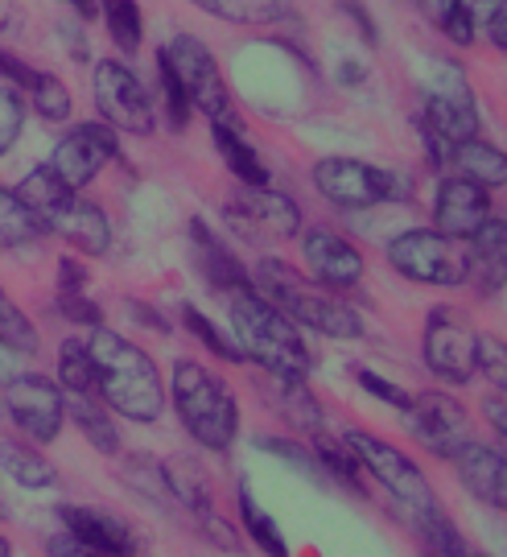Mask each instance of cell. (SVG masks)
<instances>
[{
    "mask_svg": "<svg viewBox=\"0 0 507 557\" xmlns=\"http://www.w3.org/2000/svg\"><path fill=\"white\" fill-rule=\"evenodd\" d=\"M157 59L165 62L170 75L182 83L190 108H198L211 124H235V128H239L232 91H227V83H223V71H219L215 54L207 50V41L195 38V34H177L174 41L161 46Z\"/></svg>",
    "mask_w": 507,
    "mask_h": 557,
    "instance_id": "52a82bcc",
    "label": "cell"
},
{
    "mask_svg": "<svg viewBox=\"0 0 507 557\" xmlns=\"http://www.w3.org/2000/svg\"><path fill=\"white\" fill-rule=\"evenodd\" d=\"M409 524L417 529L421 545L430 549L433 557H467V541L458 533V524L437 508V512H425V517H409Z\"/></svg>",
    "mask_w": 507,
    "mask_h": 557,
    "instance_id": "d6a6232c",
    "label": "cell"
},
{
    "mask_svg": "<svg viewBox=\"0 0 507 557\" xmlns=\"http://www.w3.org/2000/svg\"><path fill=\"white\" fill-rule=\"evenodd\" d=\"M198 520H202V533L215 541L219 549H227V554H239V549H244V545H239V533H235L219 512H207V517H198Z\"/></svg>",
    "mask_w": 507,
    "mask_h": 557,
    "instance_id": "bcb514c9",
    "label": "cell"
},
{
    "mask_svg": "<svg viewBox=\"0 0 507 557\" xmlns=\"http://www.w3.org/2000/svg\"><path fill=\"white\" fill-rule=\"evenodd\" d=\"M29 103H34V112H38L41 120H50V124H62V120H71V112H75V100H71L66 83L54 79V75H38V83L29 87Z\"/></svg>",
    "mask_w": 507,
    "mask_h": 557,
    "instance_id": "8d00e7d4",
    "label": "cell"
},
{
    "mask_svg": "<svg viewBox=\"0 0 507 557\" xmlns=\"http://www.w3.org/2000/svg\"><path fill=\"white\" fill-rule=\"evenodd\" d=\"M59 520L71 537H78L83 545L99 549V554H108V557H133L137 554V537H133V529H128L120 517H112V512H103V508L62 504Z\"/></svg>",
    "mask_w": 507,
    "mask_h": 557,
    "instance_id": "d6986e66",
    "label": "cell"
},
{
    "mask_svg": "<svg viewBox=\"0 0 507 557\" xmlns=\"http://www.w3.org/2000/svg\"><path fill=\"white\" fill-rule=\"evenodd\" d=\"M99 13H103V25L124 54H137L140 41H145V21H140V4L137 0H99Z\"/></svg>",
    "mask_w": 507,
    "mask_h": 557,
    "instance_id": "836d02e7",
    "label": "cell"
},
{
    "mask_svg": "<svg viewBox=\"0 0 507 557\" xmlns=\"http://www.w3.org/2000/svg\"><path fill=\"white\" fill-rule=\"evenodd\" d=\"M0 393H4V384H0ZM0 409H4V397H0Z\"/></svg>",
    "mask_w": 507,
    "mask_h": 557,
    "instance_id": "91938a15",
    "label": "cell"
},
{
    "mask_svg": "<svg viewBox=\"0 0 507 557\" xmlns=\"http://www.w3.org/2000/svg\"><path fill=\"white\" fill-rule=\"evenodd\" d=\"M0 557H13V545H9V537L0 533Z\"/></svg>",
    "mask_w": 507,
    "mask_h": 557,
    "instance_id": "680465c9",
    "label": "cell"
},
{
    "mask_svg": "<svg viewBox=\"0 0 507 557\" xmlns=\"http://www.w3.org/2000/svg\"><path fill=\"white\" fill-rule=\"evenodd\" d=\"M467 557H487V554H467Z\"/></svg>",
    "mask_w": 507,
    "mask_h": 557,
    "instance_id": "94428289",
    "label": "cell"
},
{
    "mask_svg": "<svg viewBox=\"0 0 507 557\" xmlns=\"http://www.w3.org/2000/svg\"><path fill=\"white\" fill-rule=\"evenodd\" d=\"M4 413L13 418L21 434L38 446H50V442L62 434V421H66V393L50 376H38V372H25V376H13L4 384Z\"/></svg>",
    "mask_w": 507,
    "mask_h": 557,
    "instance_id": "7c38bea8",
    "label": "cell"
},
{
    "mask_svg": "<svg viewBox=\"0 0 507 557\" xmlns=\"http://www.w3.org/2000/svg\"><path fill=\"white\" fill-rule=\"evenodd\" d=\"M87 351L96 359L99 400L108 409H116L120 418L140 421V425H153L165 413V380L145 347L128 343L108 326H96L87 338Z\"/></svg>",
    "mask_w": 507,
    "mask_h": 557,
    "instance_id": "6da1fadb",
    "label": "cell"
},
{
    "mask_svg": "<svg viewBox=\"0 0 507 557\" xmlns=\"http://www.w3.org/2000/svg\"><path fill=\"white\" fill-rule=\"evenodd\" d=\"M479 372L499 388V397H507V338L479 335Z\"/></svg>",
    "mask_w": 507,
    "mask_h": 557,
    "instance_id": "b9f144b4",
    "label": "cell"
},
{
    "mask_svg": "<svg viewBox=\"0 0 507 557\" xmlns=\"http://www.w3.org/2000/svg\"><path fill=\"white\" fill-rule=\"evenodd\" d=\"M38 326L29 322V314H21L13 298L0 289V347L9 356H38Z\"/></svg>",
    "mask_w": 507,
    "mask_h": 557,
    "instance_id": "e575fe53",
    "label": "cell"
},
{
    "mask_svg": "<svg viewBox=\"0 0 507 557\" xmlns=\"http://www.w3.org/2000/svg\"><path fill=\"white\" fill-rule=\"evenodd\" d=\"M21 25V9L17 0H0V34H13Z\"/></svg>",
    "mask_w": 507,
    "mask_h": 557,
    "instance_id": "11a10c76",
    "label": "cell"
},
{
    "mask_svg": "<svg viewBox=\"0 0 507 557\" xmlns=\"http://www.w3.org/2000/svg\"><path fill=\"white\" fill-rule=\"evenodd\" d=\"M59 388L66 397H99V376H96V359L87 351V343L66 338L59 347Z\"/></svg>",
    "mask_w": 507,
    "mask_h": 557,
    "instance_id": "f546056e",
    "label": "cell"
},
{
    "mask_svg": "<svg viewBox=\"0 0 507 557\" xmlns=\"http://www.w3.org/2000/svg\"><path fill=\"white\" fill-rule=\"evenodd\" d=\"M116 158V133L99 120V124H75L66 137L54 145L50 170L59 174L71 190H83L87 182L99 178V170Z\"/></svg>",
    "mask_w": 507,
    "mask_h": 557,
    "instance_id": "5bb4252c",
    "label": "cell"
},
{
    "mask_svg": "<svg viewBox=\"0 0 507 557\" xmlns=\"http://www.w3.org/2000/svg\"><path fill=\"white\" fill-rule=\"evenodd\" d=\"M38 75H41V71H34L29 62H21V59H13V54H4V50H0V79H4V83L34 87V83H38Z\"/></svg>",
    "mask_w": 507,
    "mask_h": 557,
    "instance_id": "f907efd6",
    "label": "cell"
},
{
    "mask_svg": "<svg viewBox=\"0 0 507 557\" xmlns=\"http://www.w3.org/2000/svg\"><path fill=\"white\" fill-rule=\"evenodd\" d=\"M46 554L50 557H108V554H99V549H91V545H83L78 537H71L66 529L46 541Z\"/></svg>",
    "mask_w": 507,
    "mask_h": 557,
    "instance_id": "681fc988",
    "label": "cell"
},
{
    "mask_svg": "<svg viewBox=\"0 0 507 557\" xmlns=\"http://www.w3.org/2000/svg\"><path fill=\"white\" fill-rule=\"evenodd\" d=\"M425 128H430V145H437V149L479 137L474 91H470L467 71L458 62H437L433 79L425 83Z\"/></svg>",
    "mask_w": 507,
    "mask_h": 557,
    "instance_id": "30bf717a",
    "label": "cell"
},
{
    "mask_svg": "<svg viewBox=\"0 0 507 557\" xmlns=\"http://www.w3.org/2000/svg\"><path fill=\"white\" fill-rule=\"evenodd\" d=\"M359 388L363 393H371V397H380L384 405H392V409H409V400H412V393H405L400 384H392L388 376H380V372H368V368H359Z\"/></svg>",
    "mask_w": 507,
    "mask_h": 557,
    "instance_id": "ee69618b",
    "label": "cell"
},
{
    "mask_svg": "<svg viewBox=\"0 0 507 557\" xmlns=\"http://www.w3.org/2000/svg\"><path fill=\"white\" fill-rule=\"evenodd\" d=\"M301 257L310 264L313 281L322 289H351L363 281V252L347 236H338L331 227H310L301 239Z\"/></svg>",
    "mask_w": 507,
    "mask_h": 557,
    "instance_id": "2e32d148",
    "label": "cell"
},
{
    "mask_svg": "<svg viewBox=\"0 0 507 557\" xmlns=\"http://www.w3.org/2000/svg\"><path fill=\"white\" fill-rule=\"evenodd\" d=\"M425 368L449 384H467L479 372V331L454 306H433L425 319Z\"/></svg>",
    "mask_w": 507,
    "mask_h": 557,
    "instance_id": "8fae6325",
    "label": "cell"
},
{
    "mask_svg": "<svg viewBox=\"0 0 507 557\" xmlns=\"http://www.w3.org/2000/svg\"><path fill=\"white\" fill-rule=\"evenodd\" d=\"M157 75H161V100H165V116H170V128H177V133H182V128L190 124V112H195V108H190L186 91H182V83L170 75V66H165L161 59H157Z\"/></svg>",
    "mask_w": 507,
    "mask_h": 557,
    "instance_id": "7bdbcfd3",
    "label": "cell"
},
{
    "mask_svg": "<svg viewBox=\"0 0 507 557\" xmlns=\"http://www.w3.org/2000/svg\"><path fill=\"white\" fill-rule=\"evenodd\" d=\"M470 25H495L507 13V0H458Z\"/></svg>",
    "mask_w": 507,
    "mask_h": 557,
    "instance_id": "c3c4849f",
    "label": "cell"
},
{
    "mask_svg": "<svg viewBox=\"0 0 507 557\" xmlns=\"http://www.w3.org/2000/svg\"><path fill=\"white\" fill-rule=\"evenodd\" d=\"M313 186L318 195L334 207H347V211H363L384 199H409L412 186L405 174H392L380 165L355 158H322L313 161Z\"/></svg>",
    "mask_w": 507,
    "mask_h": 557,
    "instance_id": "9c48e42d",
    "label": "cell"
},
{
    "mask_svg": "<svg viewBox=\"0 0 507 557\" xmlns=\"http://www.w3.org/2000/svg\"><path fill=\"white\" fill-rule=\"evenodd\" d=\"M170 397H174L186 434L202 450H215V455L232 450L239 434V405L215 372H207L195 359H177L174 376H170Z\"/></svg>",
    "mask_w": 507,
    "mask_h": 557,
    "instance_id": "5b68a950",
    "label": "cell"
},
{
    "mask_svg": "<svg viewBox=\"0 0 507 557\" xmlns=\"http://www.w3.org/2000/svg\"><path fill=\"white\" fill-rule=\"evenodd\" d=\"M417 4H421V13H425L454 46H470V41H474V25H470V17L462 13L458 0H417Z\"/></svg>",
    "mask_w": 507,
    "mask_h": 557,
    "instance_id": "f35d334b",
    "label": "cell"
},
{
    "mask_svg": "<svg viewBox=\"0 0 507 557\" xmlns=\"http://www.w3.org/2000/svg\"><path fill=\"white\" fill-rule=\"evenodd\" d=\"M343 442L351 446V455L359 458V467L400 504L405 520L425 517V512H437V508H442V504H437V492H433L430 479H425V471H421L400 446H392V442H384L380 434H368V430H347Z\"/></svg>",
    "mask_w": 507,
    "mask_h": 557,
    "instance_id": "8992f818",
    "label": "cell"
},
{
    "mask_svg": "<svg viewBox=\"0 0 507 557\" xmlns=\"http://www.w3.org/2000/svg\"><path fill=\"white\" fill-rule=\"evenodd\" d=\"M96 108L112 133H133V137L153 133V100L137 79V71H128L120 59H103L96 66Z\"/></svg>",
    "mask_w": 507,
    "mask_h": 557,
    "instance_id": "4fadbf2b",
    "label": "cell"
},
{
    "mask_svg": "<svg viewBox=\"0 0 507 557\" xmlns=\"http://www.w3.org/2000/svg\"><path fill=\"white\" fill-rule=\"evenodd\" d=\"M165 467V483H170V499H177L182 508H190L195 517L215 512V496H211V479L198 467L195 458H170Z\"/></svg>",
    "mask_w": 507,
    "mask_h": 557,
    "instance_id": "d4e9b609",
    "label": "cell"
},
{
    "mask_svg": "<svg viewBox=\"0 0 507 557\" xmlns=\"http://www.w3.org/2000/svg\"><path fill=\"white\" fill-rule=\"evenodd\" d=\"M211 137H215V149L219 158L227 161V170L235 174V182H244V186H269V165L260 161L252 145L244 140V128H235V124H211Z\"/></svg>",
    "mask_w": 507,
    "mask_h": 557,
    "instance_id": "cb8c5ba5",
    "label": "cell"
},
{
    "mask_svg": "<svg viewBox=\"0 0 507 557\" xmlns=\"http://www.w3.org/2000/svg\"><path fill=\"white\" fill-rule=\"evenodd\" d=\"M232 220L252 227V232L289 239L301 232V207L289 195L273 190V186H244V195L232 202Z\"/></svg>",
    "mask_w": 507,
    "mask_h": 557,
    "instance_id": "ac0fdd59",
    "label": "cell"
},
{
    "mask_svg": "<svg viewBox=\"0 0 507 557\" xmlns=\"http://www.w3.org/2000/svg\"><path fill=\"white\" fill-rule=\"evenodd\" d=\"M449 462L458 467V479H462V487L470 496H479L483 504L507 512V455H499L495 446L467 442Z\"/></svg>",
    "mask_w": 507,
    "mask_h": 557,
    "instance_id": "44dd1931",
    "label": "cell"
},
{
    "mask_svg": "<svg viewBox=\"0 0 507 557\" xmlns=\"http://www.w3.org/2000/svg\"><path fill=\"white\" fill-rule=\"evenodd\" d=\"M87 264L75 257L59 260V294H87Z\"/></svg>",
    "mask_w": 507,
    "mask_h": 557,
    "instance_id": "7dc6e473",
    "label": "cell"
},
{
    "mask_svg": "<svg viewBox=\"0 0 507 557\" xmlns=\"http://www.w3.org/2000/svg\"><path fill=\"white\" fill-rule=\"evenodd\" d=\"M239 524H244V533L252 537V545H260L269 557H289V541L281 533V524L256 504L248 487H239Z\"/></svg>",
    "mask_w": 507,
    "mask_h": 557,
    "instance_id": "1f68e13d",
    "label": "cell"
},
{
    "mask_svg": "<svg viewBox=\"0 0 507 557\" xmlns=\"http://www.w3.org/2000/svg\"><path fill=\"white\" fill-rule=\"evenodd\" d=\"M190 239H195V260L198 269H202V277L211 281V289L219 294H235V289H244V285H252L248 277V269L239 264V260L211 236V227L202 220H190Z\"/></svg>",
    "mask_w": 507,
    "mask_h": 557,
    "instance_id": "7402d4cb",
    "label": "cell"
},
{
    "mask_svg": "<svg viewBox=\"0 0 507 557\" xmlns=\"http://www.w3.org/2000/svg\"><path fill=\"white\" fill-rule=\"evenodd\" d=\"M504 442H507V438H504Z\"/></svg>",
    "mask_w": 507,
    "mask_h": 557,
    "instance_id": "6125c7cd",
    "label": "cell"
},
{
    "mask_svg": "<svg viewBox=\"0 0 507 557\" xmlns=\"http://www.w3.org/2000/svg\"><path fill=\"white\" fill-rule=\"evenodd\" d=\"M388 264L417 285L454 289V285H467L470 248L467 239L442 236L437 227H412L388 244Z\"/></svg>",
    "mask_w": 507,
    "mask_h": 557,
    "instance_id": "ba28073f",
    "label": "cell"
},
{
    "mask_svg": "<svg viewBox=\"0 0 507 557\" xmlns=\"http://www.w3.org/2000/svg\"><path fill=\"white\" fill-rule=\"evenodd\" d=\"M232 298V326H235V347L244 359L260 363L269 376H310L313 356L301 338V326H293L273 301H264L252 285L227 294Z\"/></svg>",
    "mask_w": 507,
    "mask_h": 557,
    "instance_id": "7a4b0ae2",
    "label": "cell"
},
{
    "mask_svg": "<svg viewBox=\"0 0 507 557\" xmlns=\"http://www.w3.org/2000/svg\"><path fill=\"white\" fill-rule=\"evenodd\" d=\"M491 41H495V50H504V54H507V13L491 25Z\"/></svg>",
    "mask_w": 507,
    "mask_h": 557,
    "instance_id": "9f6ffc18",
    "label": "cell"
},
{
    "mask_svg": "<svg viewBox=\"0 0 507 557\" xmlns=\"http://www.w3.org/2000/svg\"><path fill=\"white\" fill-rule=\"evenodd\" d=\"M343 13H351V21L359 25V34H363L371 46L380 41V34H375V21H371V13L363 9V4H359V0H343Z\"/></svg>",
    "mask_w": 507,
    "mask_h": 557,
    "instance_id": "816d5d0a",
    "label": "cell"
},
{
    "mask_svg": "<svg viewBox=\"0 0 507 557\" xmlns=\"http://www.w3.org/2000/svg\"><path fill=\"white\" fill-rule=\"evenodd\" d=\"M59 310L75 322V326H91V331L103 326V310H99L87 294H59Z\"/></svg>",
    "mask_w": 507,
    "mask_h": 557,
    "instance_id": "f6af8a7d",
    "label": "cell"
},
{
    "mask_svg": "<svg viewBox=\"0 0 507 557\" xmlns=\"http://www.w3.org/2000/svg\"><path fill=\"white\" fill-rule=\"evenodd\" d=\"M491 220L487 190L467 178H446L437 186V207H433V227L442 236L470 239L483 223Z\"/></svg>",
    "mask_w": 507,
    "mask_h": 557,
    "instance_id": "e0dca14e",
    "label": "cell"
},
{
    "mask_svg": "<svg viewBox=\"0 0 507 557\" xmlns=\"http://www.w3.org/2000/svg\"><path fill=\"white\" fill-rule=\"evenodd\" d=\"M269 388H273L276 409L306 434H322V405L310 393V384L301 376H269Z\"/></svg>",
    "mask_w": 507,
    "mask_h": 557,
    "instance_id": "484cf974",
    "label": "cell"
},
{
    "mask_svg": "<svg viewBox=\"0 0 507 557\" xmlns=\"http://www.w3.org/2000/svg\"><path fill=\"white\" fill-rule=\"evenodd\" d=\"M252 289L264 301H273L293 326H306V331H318V335L326 338L363 335V319L355 314L347 301H338L334 289H322L318 281L301 277L285 260H260Z\"/></svg>",
    "mask_w": 507,
    "mask_h": 557,
    "instance_id": "3957f363",
    "label": "cell"
},
{
    "mask_svg": "<svg viewBox=\"0 0 507 557\" xmlns=\"http://www.w3.org/2000/svg\"><path fill=\"white\" fill-rule=\"evenodd\" d=\"M21 128H25V100L13 87H0V158L17 145Z\"/></svg>",
    "mask_w": 507,
    "mask_h": 557,
    "instance_id": "60d3db41",
    "label": "cell"
},
{
    "mask_svg": "<svg viewBox=\"0 0 507 557\" xmlns=\"http://www.w3.org/2000/svg\"><path fill=\"white\" fill-rule=\"evenodd\" d=\"M17 199L38 215L46 232L62 236L83 257H103L112 248V227H108L103 207L71 190L50 165H38L25 174V182L17 186Z\"/></svg>",
    "mask_w": 507,
    "mask_h": 557,
    "instance_id": "277c9868",
    "label": "cell"
},
{
    "mask_svg": "<svg viewBox=\"0 0 507 557\" xmlns=\"http://www.w3.org/2000/svg\"><path fill=\"white\" fill-rule=\"evenodd\" d=\"M124 475H128V487L140 492L145 499H157V504H170V483H165V467L153 462V458H128L124 462Z\"/></svg>",
    "mask_w": 507,
    "mask_h": 557,
    "instance_id": "ab89813d",
    "label": "cell"
},
{
    "mask_svg": "<svg viewBox=\"0 0 507 557\" xmlns=\"http://www.w3.org/2000/svg\"><path fill=\"white\" fill-rule=\"evenodd\" d=\"M405 421L437 458H454L467 446V409L449 393H412Z\"/></svg>",
    "mask_w": 507,
    "mask_h": 557,
    "instance_id": "9a60e30c",
    "label": "cell"
},
{
    "mask_svg": "<svg viewBox=\"0 0 507 557\" xmlns=\"http://www.w3.org/2000/svg\"><path fill=\"white\" fill-rule=\"evenodd\" d=\"M128 310H133V319H140L145 326H153V331H170V322L157 319V310H149L145 301H128Z\"/></svg>",
    "mask_w": 507,
    "mask_h": 557,
    "instance_id": "db71d44e",
    "label": "cell"
},
{
    "mask_svg": "<svg viewBox=\"0 0 507 557\" xmlns=\"http://www.w3.org/2000/svg\"><path fill=\"white\" fill-rule=\"evenodd\" d=\"M446 158L454 161V178H467L474 186H483V190H504L507 186V153L499 145H487L483 137L474 140H462V145H449Z\"/></svg>",
    "mask_w": 507,
    "mask_h": 557,
    "instance_id": "603a6c76",
    "label": "cell"
},
{
    "mask_svg": "<svg viewBox=\"0 0 507 557\" xmlns=\"http://www.w3.org/2000/svg\"><path fill=\"white\" fill-rule=\"evenodd\" d=\"M195 4L227 25H276L289 17V0H195Z\"/></svg>",
    "mask_w": 507,
    "mask_h": 557,
    "instance_id": "f1b7e54d",
    "label": "cell"
},
{
    "mask_svg": "<svg viewBox=\"0 0 507 557\" xmlns=\"http://www.w3.org/2000/svg\"><path fill=\"white\" fill-rule=\"evenodd\" d=\"M182 322H186V331H190V335H195L211 356L227 359V363H244V351H239L232 338L223 335V331H219L215 322L207 319L198 306H182Z\"/></svg>",
    "mask_w": 507,
    "mask_h": 557,
    "instance_id": "74e56055",
    "label": "cell"
},
{
    "mask_svg": "<svg viewBox=\"0 0 507 557\" xmlns=\"http://www.w3.org/2000/svg\"><path fill=\"white\" fill-rule=\"evenodd\" d=\"M483 413L499 430V438H507V397H487L483 400Z\"/></svg>",
    "mask_w": 507,
    "mask_h": 557,
    "instance_id": "f5cc1de1",
    "label": "cell"
},
{
    "mask_svg": "<svg viewBox=\"0 0 507 557\" xmlns=\"http://www.w3.org/2000/svg\"><path fill=\"white\" fill-rule=\"evenodd\" d=\"M470 244V264H467V285L479 298H491L507 285V220L491 215Z\"/></svg>",
    "mask_w": 507,
    "mask_h": 557,
    "instance_id": "ffe728a7",
    "label": "cell"
},
{
    "mask_svg": "<svg viewBox=\"0 0 507 557\" xmlns=\"http://www.w3.org/2000/svg\"><path fill=\"white\" fill-rule=\"evenodd\" d=\"M38 236H46L38 215L17 199V190H4L0 186V252L21 248V244H34Z\"/></svg>",
    "mask_w": 507,
    "mask_h": 557,
    "instance_id": "4dcf8cb0",
    "label": "cell"
},
{
    "mask_svg": "<svg viewBox=\"0 0 507 557\" xmlns=\"http://www.w3.org/2000/svg\"><path fill=\"white\" fill-rule=\"evenodd\" d=\"M0 467H4V475L17 479L21 487H29V492H41V487H50L59 479L50 458H41L38 450H29V446L9 438H0Z\"/></svg>",
    "mask_w": 507,
    "mask_h": 557,
    "instance_id": "83f0119b",
    "label": "cell"
},
{
    "mask_svg": "<svg viewBox=\"0 0 507 557\" xmlns=\"http://www.w3.org/2000/svg\"><path fill=\"white\" fill-rule=\"evenodd\" d=\"M66 413L99 455H120V430L99 397H66Z\"/></svg>",
    "mask_w": 507,
    "mask_h": 557,
    "instance_id": "4316f807",
    "label": "cell"
},
{
    "mask_svg": "<svg viewBox=\"0 0 507 557\" xmlns=\"http://www.w3.org/2000/svg\"><path fill=\"white\" fill-rule=\"evenodd\" d=\"M66 4H71V9H75L83 21H91L99 13V0H66Z\"/></svg>",
    "mask_w": 507,
    "mask_h": 557,
    "instance_id": "6f0895ef",
    "label": "cell"
},
{
    "mask_svg": "<svg viewBox=\"0 0 507 557\" xmlns=\"http://www.w3.org/2000/svg\"><path fill=\"white\" fill-rule=\"evenodd\" d=\"M310 450H313V458H318V467H322V475L347 483L351 492L363 487V483H359L363 467H359V458L351 455V446H347V442H334V438H326V434H313Z\"/></svg>",
    "mask_w": 507,
    "mask_h": 557,
    "instance_id": "d590c367",
    "label": "cell"
}]
</instances>
